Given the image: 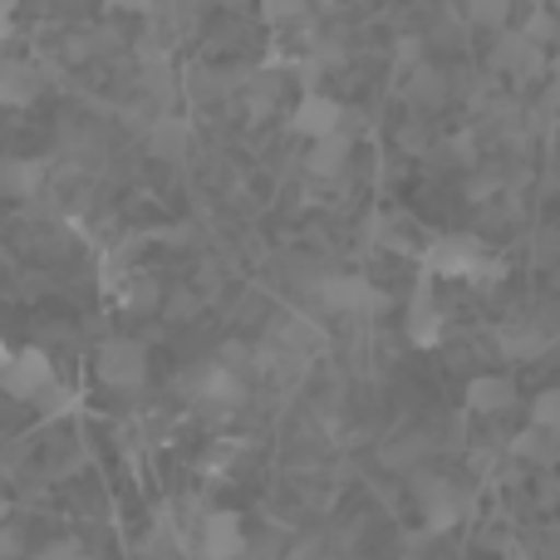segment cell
<instances>
[{"instance_id":"cell-9","label":"cell","mask_w":560,"mask_h":560,"mask_svg":"<svg viewBox=\"0 0 560 560\" xmlns=\"http://www.w3.org/2000/svg\"><path fill=\"white\" fill-rule=\"evenodd\" d=\"M246 551V532L236 512H212L202 522V556L207 560H236Z\"/></svg>"},{"instance_id":"cell-6","label":"cell","mask_w":560,"mask_h":560,"mask_svg":"<svg viewBox=\"0 0 560 560\" xmlns=\"http://www.w3.org/2000/svg\"><path fill=\"white\" fill-rule=\"evenodd\" d=\"M290 128H295L300 138H310V143H319V138H329V133H345V104L310 89L295 104V114H290Z\"/></svg>"},{"instance_id":"cell-26","label":"cell","mask_w":560,"mask_h":560,"mask_svg":"<svg viewBox=\"0 0 560 560\" xmlns=\"http://www.w3.org/2000/svg\"><path fill=\"white\" fill-rule=\"evenodd\" d=\"M108 10H128V15H148L153 10V0H104Z\"/></svg>"},{"instance_id":"cell-5","label":"cell","mask_w":560,"mask_h":560,"mask_svg":"<svg viewBox=\"0 0 560 560\" xmlns=\"http://www.w3.org/2000/svg\"><path fill=\"white\" fill-rule=\"evenodd\" d=\"M418 512H423L428 532H453V526L463 522L467 502L453 482H443V477H423V482H418Z\"/></svg>"},{"instance_id":"cell-8","label":"cell","mask_w":560,"mask_h":560,"mask_svg":"<svg viewBox=\"0 0 560 560\" xmlns=\"http://www.w3.org/2000/svg\"><path fill=\"white\" fill-rule=\"evenodd\" d=\"M492 69H506V74H516V79H536L546 69V49L532 45L522 30H502L492 45Z\"/></svg>"},{"instance_id":"cell-10","label":"cell","mask_w":560,"mask_h":560,"mask_svg":"<svg viewBox=\"0 0 560 560\" xmlns=\"http://www.w3.org/2000/svg\"><path fill=\"white\" fill-rule=\"evenodd\" d=\"M408 339H413L418 349H433L438 339H443V315H438V305H433V276L428 271L413 290V305H408Z\"/></svg>"},{"instance_id":"cell-17","label":"cell","mask_w":560,"mask_h":560,"mask_svg":"<svg viewBox=\"0 0 560 560\" xmlns=\"http://www.w3.org/2000/svg\"><path fill=\"white\" fill-rule=\"evenodd\" d=\"M148 143H153V153H158V158H167V163H173V158H183V153H187V128L177 124V118H163V124H158L153 133H148Z\"/></svg>"},{"instance_id":"cell-19","label":"cell","mask_w":560,"mask_h":560,"mask_svg":"<svg viewBox=\"0 0 560 560\" xmlns=\"http://www.w3.org/2000/svg\"><path fill=\"white\" fill-rule=\"evenodd\" d=\"M502 349H506L512 359H536V354L546 349V335H541V329H506V335H502Z\"/></svg>"},{"instance_id":"cell-27","label":"cell","mask_w":560,"mask_h":560,"mask_svg":"<svg viewBox=\"0 0 560 560\" xmlns=\"http://www.w3.org/2000/svg\"><path fill=\"white\" fill-rule=\"evenodd\" d=\"M413 94H423V98H433V94H438V79L428 74V69H423V74L413 79Z\"/></svg>"},{"instance_id":"cell-29","label":"cell","mask_w":560,"mask_h":560,"mask_svg":"<svg viewBox=\"0 0 560 560\" xmlns=\"http://www.w3.org/2000/svg\"><path fill=\"white\" fill-rule=\"evenodd\" d=\"M15 5H20V0H0V10H5V15H15Z\"/></svg>"},{"instance_id":"cell-21","label":"cell","mask_w":560,"mask_h":560,"mask_svg":"<svg viewBox=\"0 0 560 560\" xmlns=\"http://www.w3.org/2000/svg\"><path fill=\"white\" fill-rule=\"evenodd\" d=\"M35 408H39L45 418H59V413H69V408H74V394H69V388L55 378V384H49L45 394H39V404H35Z\"/></svg>"},{"instance_id":"cell-24","label":"cell","mask_w":560,"mask_h":560,"mask_svg":"<svg viewBox=\"0 0 560 560\" xmlns=\"http://www.w3.org/2000/svg\"><path fill=\"white\" fill-rule=\"evenodd\" d=\"M20 551H25L20 532H15V526H0V560H20Z\"/></svg>"},{"instance_id":"cell-14","label":"cell","mask_w":560,"mask_h":560,"mask_svg":"<svg viewBox=\"0 0 560 560\" xmlns=\"http://www.w3.org/2000/svg\"><path fill=\"white\" fill-rule=\"evenodd\" d=\"M345 163H349V133L319 138V143L305 153V167L315 177H339V173H345Z\"/></svg>"},{"instance_id":"cell-16","label":"cell","mask_w":560,"mask_h":560,"mask_svg":"<svg viewBox=\"0 0 560 560\" xmlns=\"http://www.w3.org/2000/svg\"><path fill=\"white\" fill-rule=\"evenodd\" d=\"M463 15L472 20L477 30H506V20H512V0H463Z\"/></svg>"},{"instance_id":"cell-23","label":"cell","mask_w":560,"mask_h":560,"mask_svg":"<svg viewBox=\"0 0 560 560\" xmlns=\"http://www.w3.org/2000/svg\"><path fill=\"white\" fill-rule=\"evenodd\" d=\"M153 300H158L153 280H133V285H128V310H153Z\"/></svg>"},{"instance_id":"cell-4","label":"cell","mask_w":560,"mask_h":560,"mask_svg":"<svg viewBox=\"0 0 560 560\" xmlns=\"http://www.w3.org/2000/svg\"><path fill=\"white\" fill-rule=\"evenodd\" d=\"M319 300L335 315H378L388 305V295L378 285H369L364 276H325L319 280Z\"/></svg>"},{"instance_id":"cell-11","label":"cell","mask_w":560,"mask_h":560,"mask_svg":"<svg viewBox=\"0 0 560 560\" xmlns=\"http://www.w3.org/2000/svg\"><path fill=\"white\" fill-rule=\"evenodd\" d=\"M467 408L472 413H506V408H516V384L506 374H477L467 384Z\"/></svg>"},{"instance_id":"cell-7","label":"cell","mask_w":560,"mask_h":560,"mask_svg":"<svg viewBox=\"0 0 560 560\" xmlns=\"http://www.w3.org/2000/svg\"><path fill=\"white\" fill-rule=\"evenodd\" d=\"M39 94H45V65H35V59L0 65V108H30Z\"/></svg>"},{"instance_id":"cell-22","label":"cell","mask_w":560,"mask_h":560,"mask_svg":"<svg viewBox=\"0 0 560 560\" xmlns=\"http://www.w3.org/2000/svg\"><path fill=\"white\" fill-rule=\"evenodd\" d=\"M522 35L526 39H532V45H551V39H556V15H551V10H536V15L532 20H526V30H522Z\"/></svg>"},{"instance_id":"cell-2","label":"cell","mask_w":560,"mask_h":560,"mask_svg":"<svg viewBox=\"0 0 560 560\" xmlns=\"http://www.w3.org/2000/svg\"><path fill=\"white\" fill-rule=\"evenodd\" d=\"M55 384V364H49L45 349H20L5 359L0 369V394L20 398V404H39V394Z\"/></svg>"},{"instance_id":"cell-12","label":"cell","mask_w":560,"mask_h":560,"mask_svg":"<svg viewBox=\"0 0 560 560\" xmlns=\"http://www.w3.org/2000/svg\"><path fill=\"white\" fill-rule=\"evenodd\" d=\"M192 394L202 398V404H217V408H236L246 398V384L232 374L226 364H207L202 374H197V384H192Z\"/></svg>"},{"instance_id":"cell-18","label":"cell","mask_w":560,"mask_h":560,"mask_svg":"<svg viewBox=\"0 0 560 560\" xmlns=\"http://www.w3.org/2000/svg\"><path fill=\"white\" fill-rule=\"evenodd\" d=\"M532 428L560 438V388H541V394L532 398Z\"/></svg>"},{"instance_id":"cell-13","label":"cell","mask_w":560,"mask_h":560,"mask_svg":"<svg viewBox=\"0 0 560 560\" xmlns=\"http://www.w3.org/2000/svg\"><path fill=\"white\" fill-rule=\"evenodd\" d=\"M45 183V167L30 158H0V197H30Z\"/></svg>"},{"instance_id":"cell-1","label":"cell","mask_w":560,"mask_h":560,"mask_svg":"<svg viewBox=\"0 0 560 560\" xmlns=\"http://www.w3.org/2000/svg\"><path fill=\"white\" fill-rule=\"evenodd\" d=\"M94 374H98V384L118 388V394H133L148 378V349L138 339H108L94 359Z\"/></svg>"},{"instance_id":"cell-20","label":"cell","mask_w":560,"mask_h":560,"mask_svg":"<svg viewBox=\"0 0 560 560\" xmlns=\"http://www.w3.org/2000/svg\"><path fill=\"white\" fill-rule=\"evenodd\" d=\"M310 0H256V10H261L266 25H290V20L305 15Z\"/></svg>"},{"instance_id":"cell-28","label":"cell","mask_w":560,"mask_h":560,"mask_svg":"<svg viewBox=\"0 0 560 560\" xmlns=\"http://www.w3.org/2000/svg\"><path fill=\"white\" fill-rule=\"evenodd\" d=\"M10 35V15H5V10H0V39H5Z\"/></svg>"},{"instance_id":"cell-31","label":"cell","mask_w":560,"mask_h":560,"mask_svg":"<svg viewBox=\"0 0 560 560\" xmlns=\"http://www.w3.org/2000/svg\"><path fill=\"white\" fill-rule=\"evenodd\" d=\"M74 560H94V556H84V551H79V556H74Z\"/></svg>"},{"instance_id":"cell-15","label":"cell","mask_w":560,"mask_h":560,"mask_svg":"<svg viewBox=\"0 0 560 560\" xmlns=\"http://www.w3.org/2000/svg\"><path fill=\"white\" fill-rule=\"evenodd\" d=\"M512 453L522 457V463H556V457H560V438L541 433V428H526V433H516Z\"/></svg>"},{"instance_id":"cell-25","label":"cell","mask_w":560,"mask_h":560,"mask_svg":"<svg viewBox=\"0 0 560 560\" xmlns=\"http://www.w3.org/2000/svg\"><path fill=\"white\" fill-rule=\"evenodd\" d=\"M74 556H79L74 541H55V546H45V551H39V560H74Z\"/></svg>"},{"instance_id":"cell-30","label":"cell","mask_w":560,"mask_h":560,"mask_svg":"<svg viewBox=\"0 0 560 560\" xmlns=\"http://www.w3.org/2000/svg\"><path fill=\"white\" fill-rule=\"evenodd\" d=\"M5 359H10V345H5V339H0V369H5Z\"/></svg>"},{"instance_id":"cell-3","label":"cell","mask_w":560,"mask_h":560,"mask_svg":"<svg viewBox=\"0 0 560 560\" xmlns=\"http://www.w3.org/2000/svg\"><path fill=\"white\" fill-rule=\"evenodd\" d=\"M428 276H502L497 271V261L482 252V246L472 242V236H443V242L428 252Z\"/></svg>"}]
</instances>
